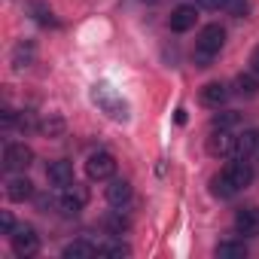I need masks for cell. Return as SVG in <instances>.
<instances>
[{
  "label": "cell",
  "mask_w": 259,
  "mask_h": 259,
  "mask_svg": "<svg viewBox=\"0 0 259 259\" xmlns=\"http://www.w3.org/2000/svg\"><path fill=\"white\" fill-rule=\"evenodd\" d=\"M250 70L253 73H259V46L253 49V55H250Z\"/></svg>",
  "instance_id": "29"
},
{
  "label": "cell",
  "mask_w": 259,
  "mask_h": 259,
  "mask_svg": "<svg viewBox=\"0 0 259 259\" xmlns=\"http://www.w3.org/2000/svg\"><path fill=\"white\" fill-rule=\"evenodd\" d=\"M46 177H49V183L52 186H70L73 183V165L70 162H64V159H55V162H49V168H46Z\"/></svg>",
  "instance_id": "12"
},
{
  "label": "cell",
  "mask_w": 259,
  "mask_h": 259,
  "mask_svg": "<svg viewBox=\"0 0 259 259\" xmlns=\"http://www.w3.org/2000/svg\"><path fill=\"white\" fill-rule=\"evenodd\" d=\"M34 55H37L34 43H19V46H16V52H13V64L22 70V67H28V64L34 61Z\"/></svg>",
  "instance_id": "21"
},
{
  "label": "cell",
  "mask_w": 259,
  "mask_h": 259,
  "mask_svg": "<svg viewBox=\"0 0 259 259\" xmlns=\"http://www.w3.org/2000/svg\"><path fill=\"white\" fill-rule=\"evenodd\" d=\"M210 192H213L217 198H232V195L238 192V186H235L226 174H220V177H213V180H210Z\"/></svg>",
  "instance_id": "20"
},
{
  "label": "cell",
  "mask_w": 259,
  "mask_h": 259,
  "mask_svg": "<svg viewBox=\"0 0 259 259\" xmlns=\"http://www.w3.org/2000/svg\"><path fill=\"white\" fill-rule=\"evenodd\" d=\"M34 162V150L28 144H7L4 150V168L7 171H25Z\"/></svg>",
  "instance_id": "5"
},
{
  "label": "cell",
  "mask_w": 259,
  "mask_h": 259,
  "mask_svg": "<svg viewBox=\"0 0 259 259\" xmlns=\"http://www.w3.org/2000/svg\"><path fill=\"white\" fill-rule=\"evenodd\" d=\"M92 98H95V104H98L110 119H116V122H125V119H128V104H125L110 85H104V82L95 85V89H92Z\"/></svg>",
  "instance_id": "2"
},
{
  "label": "cell",
  "mask_w": 259,
  "mask_h": 259,
  "mask_svg": "<svg viewBox=\"0 0 259 259\" xmlns=\"http://www.w3.org/2000/svg\"><path fill=\"white\" fill-rule=\"evenodd\" d=\"M223 43H226V31H223L220 25L201 28V34H198V40H195V55H192V58H195V67H210L213 58L220 55Z\"/></svg>",
  "instance_id": "1"
},
{
  "label": "cell",
  "mask_w": 259,
  "mask_h": 259,
  "mask_svg": "<svg viewBox=\"0 0 259 259\" xmlns=\"http://www.w3.org/2000/svg\"><path fill=\"white\" fill-rule=\"evenodd\" d=\"M10 244H13V253L22 256V259L25 256H34L40 250V238H37V232L31 226H16L10 232Z\"/></svg>",
  "instance_id": "3"
},
{
  "label": "cell",
  "mask_w": 259,
  "mask_h": 259,
  "mask_svg": "<svg viewBox=\"0 0 259 259\" xmlns=\"http://www.w3.org/2000/svg\"><path fill=\"white\" fill-rule=\"evenodd\" d=\"M217 256L220 259H241V256H247V247H244V241H223V244H217Z\"/></svg>",
  "instance_id": "19"
},
{
  "label": "cell",
  "mask_w": 259,
  "mask_h": 259,
  "mask_svg": "<svg viewBox=\"0 0 259 259\" xmlns=\"http://www.w3.org/2000/svg\"><path fill=\"white\" fill-rule=\"evenodd\" d=\"M85 201H89V189L79 186V183H70V186H64V192L58 198V207H61L64 217H76L85 207Z\"/></svg>",
  "instance_id": "4"
},
{
  "label": "cell",
  "mask_w": 259,
  "mask_h": 259,
  "mask_svg": "<svg viewBox=\"0 0 259 259\" xmlns=\"http://www.w3.org/2000/svg\"><path fill=\"white\" fill-rule=\"evenodd\" d=\"M235 141H238V138H232L226 128H213V135L207 138V153H210L213 159H220V156H235Z\"/></svg>",
  "instance_id": "7"
},
{
  "label": "cell",
  "mask_w": 259,
  "mask_h": 259,
  "mask_svg": "<svg viewBox=\"0 0 259 259\" xmlns=\"http://www.w3.org/2000/svg\"><path fill=\"white\" fill-rule=\"evenodd\" d=\"M229 85H223V82H207V85H201V104L204 107H210V110H220L226 101H229Z\"/></svg>",
  "instance_id": "11"
},
{
  "label": "cell",
  "mask_w": 259,
  "mask_h": 259,
  "mask_svg": "<svg viewBox=\"0 0 259 259\" xmlns=\"http://www.w3.org/2000/svg\"><path fill=\"white\" fill-rule=\"evenodd\" d=\"M0 229H4V235H10V232L16 229V223H13L10 213H0Z\"/></svg>",
  "instance_id": "28"
},
{
  "label": "cell",
  "mask_w": 259,
  "mask_h": 259,
  "mask_svg": "<svg viewBox=\"0 0 259 259\" xmlns=\"http://www.w3.org/2000/svg\"><path fill=\"white\" fill-rule=\"evenodd\" d=\"M195 22H198V7L183 4V7H177V10L171 13V31H177V34L192 31V28H195Z\"/></svg>",
  "instance_id": "9"
},
{
  "label": "cell",
  "mask_w": 259,
  "mask_h": 259,
  "mask_svg": "<svg viewBox=\"0 0 259 259\" xmlns=\"http://www.w3.org/2000/svg\"><path fill=\"white\" fill-rule=\"evenodd\" d=\"M95 253H98V247H92L89 241H73V244H67V247L61 250L64 259H92Z\"/></svg>",
  "instance_id": "18"
},
{
  "label": "cell",
  "mask_w": 259,
  "mask_h": 259,
  "mask_svg": "<svg viewBox=\"0 0 259 259\" xmlns=\"http://www.w3.org/2000/svg\"><path fill=\"white\" fill-rule=\"evenodd\" d=\"M28 13H34V19L40 22V25H52L55 19H52V10L46 7V4H40V0H28Z\"/></svg>",
  "instance_id": "23"
},
{
  "label": "cell",
  "mask_w": 259,
  "mask_h": 259,
  "mask_svg": "<svg viewBox=\"0 0 259 259\" xmlns=\"http://www.w3.org/2000/svg\"><path fill=\"white\" fill-rule=\"evenodd\" d=\"M235 92L241 95V98H256L259 95V73H238L235 76Z\"/></svg>",
  "instance_id": "16"
},
{
  "label": "cell",
  "mask_w": 259,
  "mask_h": 259,
  "mask_svg": "<svg viewBox=\"0 0 259 259\" xmlns=\"http://www.w3.org/2000/svg\"><path fill=\"white\" fill-rule=\"evenodd\" d=\"M98 253L101 256H128L132 250H128L125 244H104V247H98Z\"/></svg>",
  "instance_id": "25"
},
{
  "label": "cell",
  "mask_w": 259,
  "mask_h": 259,
  "mask_svg": "<svg viewBox=\"0 0 259 259\" xmlns=\"http://www.w3.org/2000/svg\"><path fill=\"white\" fill-rule=\"evenodd\" d=\"M238 189H247L250 183H253V177H256V171H253V165L250 162H244V159H238V162H229V168L223 171Z\"/></svg>",
  "instance_id": "10"
},
{
  "label": "cell",
  "mask_w": 259,
  "mask_h": 259,
  "mask_svg": "<svg viewBox=\"0 0 259 259\" xmlns=\"http://www.w3.org/2000/svg\"><path fill=\"white\" fill-rule=\"evenodd\" d=\"M229 16H235V19H241V16H247V10H250V4L247 0H226V7H223Z\"/></svg>",
  "instance_id": "24"
},
{
  "label": "cell",
  "mask_w": 259,
  "mask_h": 259,
  "mask_svg": "<svg viewBox=\"0 0 259 259\" xmlns=\"http://www.w3.org/2000/svg\"><path fill=\"white\" fill-rule=\"evenodd\" d=\"M7 198H10V201H16V204H22V201L34 198V183H31L28 177H13V180L7 183Z\"/></svg>",
  "instance_id": "14"
},
{
  "label": "cell",
  "mask_w": 259,
  "mask_h": 259,
  "mask_svg": "<svg viewBox=\"0 0 259 259\" xmlns=\"http://www.w3.org/2000/svg\"><path fill=\"white\" fill-rule=\"evenodd\" d=\"M104 195H107V201L113 207H125L128 201H132V183H128V180H110Z\"/></svg>",
  "instance_id": "13"
},
{
  "label": "cell",
  "mask_w": 259,
  "mask_h": 259,
  "mask_svg": "<svg viewBox=\"0 0 259 259\" xmlns=\"http://www.w3.org/2000/svg\"><path fill=\"white\" fill-rule=\"evenodd\" d=\"M235 229L244 238H256L259 235V207H241L235 213Z\"/></svg>",
  "instance_id": "8"
},
{
  "label": "cell",
  "mask_w": 259,
  "mask_h": 259,
  "mask_svg": "<svg viewBox=\"0 0 259 259\" xmlns=\"http://www.w3.org/2000/svg\"><path fill=\"white\" fill-rule=\"evenodd\" d=\"M259 153V132L253 128V132H244L238 141H235V156L238 159H253Z\"/></svg>",
  "instance_id": "15"
},
{
  "label": "cell",
  "mask_w": 259,
  "mask_h": 259,
  "mask_svg": "<svg viewBox=\"0 0 259 259\" xmlns=\"http://www.w3.org/2000/svg\"><path fill=\"white\" fill-rule=\"evenodd\" d=\"M195 7L198 10H223L226 0H195Z\"/></svg>",
  "instance_id": "27"
},
{
  "label": "cell",
  "mask_w": 259,
  "mask_h": 259,
  "mask_svg": "<svg viewBox=\"0 0 259 259\" xmlns=\"http://www.w3.org/2000/svg\"><path fill=\"white\" fill-rule=\"evenodd\" d=\"M64 128H67V125H64V119H61L58 113H49L46 119L37 122V132H40L43 138H61V135H64Z\"/></svg>",
  "instance_id": "17"
},
{
  "label": "cell",
  "mask_w": 259,
  "mask_h": 259,
  "mask_svg": "<svg viewBox=\"0 0 259 259\" xmlns=\"http://www.w3.org/2000/svg\"><path fill=\"white\" fill-rule=\"evenodd\" d=\"M85 174L92 180H110L116 174V159L110 153H92L85 162Z\"/></svg>",
  "instance_id": "6"
},
{
  "label": "cell",
  "mask_w": 259,
  "mask_h": 259,
  "mask_svg": "<svg viewBox=\"0 0 259 259\" xmlns=\"http://www.w3.org/2000/svg\"><path fill=\"white\" fill-rule=\"evenodd\" d=\"M104 226H107V229H110V232H113V235H122V232H125V229H128V223H125V220H122V217H110V220H107V223H104Z\"/></svg>",
  "instance_id": "26"
},
{
  "label": "cell",
  "mask_w": 259,
  "mask_h": 259,
  "mask_svg": "<svg viewBox=\"0 0 259 259\" xmlns=\"http://www.w3.org/2000/svg\"><path fill=\"white\" fill-rule=\"evenodd\" d=\"M235 125H241V113H235V110H223V113L213 116V128H226V132H232Z\"/></svg>",
  "instance_id": "22"
}]
</instances>
